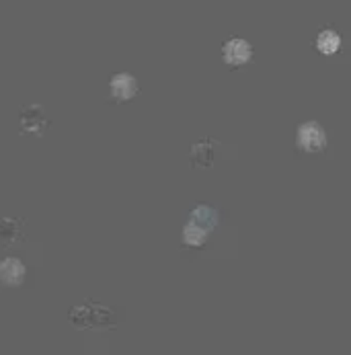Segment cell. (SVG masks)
Returning a JSON list of instances; mask_svg holds the SVG:
<instances>
[{"label":"cell","instance_id":"6da1fadb","mask_svg":"<svg viewBox=\"0 0 351 355\" xmlns=\"http://www.w3.org/2000/svg\"><path fill=\"white\" fill-rule=\"evenodd\" d=\"M19 128L21 134H33V136H44L46 130L50 128V119L48 113L44 111L42 105L31 103V105H23L19 111Z\"/></svg>","mask_w":351,"mask_h":355},{"label":"cell","instance_id":"7a4b0ae2","mask_svg":"<svg viewBox=\"0 0 351 355\" xmlns=\"http://www.w3.org/2000/svg\"><path fill=\"white\" fill-rule=\"evenodd\" d=\"M296 144L304 153H323L327 148V134L318 121H304L296 130Z\"/></svg>","mask_w":351,"mask_h":355},{"label":"cell","instance_id":"3957f363","mask_svg":"<svg viewBox=\"0 0 351 355\" xmlns=\"http://www.w3.org/2000/svg\"><path fill=\"white\" fill-rule=\"evenodd\" d=\"M109 314L111 310L105 308V306L95 304L93 300H89L87 304L76 306L70 310V320L76 324V327H83V329H89V327H103L109 322Z\"/></svg>","mask_w":351,"mask_h":355},{"label":"cell","instance_id":"277c9868","mask_svg":"<svg viewBox=\"0 0 351 355\" xmlns=\"http://www.w3.org/2000/svg\"><path fill=\"white\" fill-rule=\"evenodd\" d=\"M109 91H111V97L117 103H126L130 99H134L140 91L138 87V80L128 74V72H119L115 74L111 80H109Z\"/></svg>","mask_w":351,"mask_h":355},{"label":"cell","instance_id":"5b68a950","mask_svg":"<svg viewBox=\"0 0 351 355\" xmlns=\"http://www.w3.org/2000/svg\"><path fill=\"white\" fill-rule=\"evenodd\" d=\"M222 58L230 66H243L252 58V46L243 37H230L222 46Z\"/></svg>","mask_w":351,"mask_h":355},{"label":"cell","instance_id":"8992f818","mask_svg":"<svg viewBox=\"0 0 351 355\" xmlns=\"http://www.w3.org/2000/svg\"><path fill=\"white\" fill-rule=\"evenodd\" d=\"M25 265L17 257H6L0 261V282L8 288H17L25 282Z\"/></svg>","mask_w":351,"mask_h":355},{"label":"cell","instance_id":"52a82bcc","mask_svg":"<svg viewBox=\"0 0 351 355\" xmlns=\"http://www.w3.org/2000/svg\"><path fill=\"white\" fill-rule=\"evenodd\" d=\"M0 236L8 243L23 241L25 234V220L21 218H0Z\"/></svg>","mask_w":351,"mask_h":355},{"label":"cell","instance_id":"ba28073f","mask_svg":"<svg viewBox=\"0 0 351 355\" xmlns=\"http://www.w3.org/2000/svg\"><path fill=\"white\" fill-rule=\"evenodd\" d=\"M314 48L320 51L323 55H333L341 48V35L335 29H323L314 42Z\"/></svg>","mask_w":351,"mask_h":355},{"label":"cell","instance_id":"9c48e42d","mask_svg":"<svg viewBox=\"0 0 351 355\" xmlns=\"http://www.w3.org/2000/svg\"><path fill=\"white\" fill-rule=\"evenodd\" d=\"M207 234H209L207 228H203V226H200V224H196V222L189 220V222L183 226V245L194 247V249H200V247L205 245Z\"/></svg>","mask_w":351,"mask_h":355},{"label":"cell","instance_id":"30bf717a","mask_svg":"<svg viewBox=\"0 0 351 355\" xmlns=\"http://www.w3.org/2000/svg\"><path fill=\"white\" fill-rule=\"evenodd\" d=\"M189 220L200 224L203 228H207V230H212L218 224V211L214 207H209V205H198V207L191 209Z\"/></svg>","mask_w":351,"mask_h":355}]
</instances>
